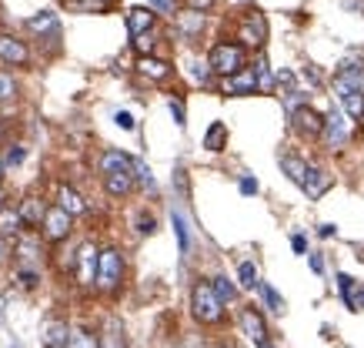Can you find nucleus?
<instances>
[{"label": "nucleus", "mask_w": 364, "mask_h": 348, "mask_svg": "<svg viewBox=\"0 0 364 348\" xmlns=\"http://www.w3.org/2000/svg\"><path fill=\"white\" fill-rule=\"evenodd\" d=\"M127 278V258L117 245H107L97 251V275H94V292L97 295H117Z\"/></svg>", "instance_id": "1"}, {"label": "nucleus", "mask_w": 364, "mask_h": 348, "mask_svg": "<svg viewBox=\"0 0 364 348\" xmlns=\"http://www.w3.org/2000/svg\"><path fill=\"white\" fill-rule=\"evenodd\" d=\"M191 315H194V322L204 328L224 325V318H228V308H224V302L214 295L208 278H198L191 285Z\"/></svg>", "instance_id": "2"}, {"label": "nucleus", "mask_w": 364, "mask_h": 348, "mask_svg": "<svg viewBox=\"0 0 364 348\" xmlns=\"http://www.w3.org/2000/svg\"><path fill=\"white\" fill-rule=\"evenodd\" d=\"M208 68H210V74H218V78L237 74L241 68H247V64H244V47L231 44V41H218L208 54Z\"/></svg>", "instance_id": "3"}, {"label": "nucleus", "mask_w": 364, "mask_h": 348, "mask_svg": "<svg viewBox=\"0 0 364 348\" xmlns=\"http://www.w3.org/2000/svg\"><path fill=\"white\" fill-rule=\"evenodd\" d=\"M41 238H44L47 245H64L67 238L74 235V218L64 211V208H57V204H47L44 211V221H41Z\"/></svg>", "instance_id": "4"}, {"label": "nucleus", "mask_w": 364, "mask_h": 348, "mask_svg": "<svg viewBox=\"0 0 364 348\" xmlns=\"http://www.w3.org/2000/svg\"><path fill=\"white\" fill-rule=\"evenodd\" d=\"M97 251L100 248L94 241H80L77 251H74V278L84 292H94V275H97Z\"/></svg>", "instance_id": "5"}, {"label": "nucleus", "mask_w": 364, "mask_h": 348, "mask_svg": "<svg viewBox=\"0 0 364 348\" xmlns=\"http://www.w3.org/2000/svg\"><path fill=\"white\" fill-rule=\"evenodd\" d=\"M318 141L328 147V151H341V147L351 141V121H348V114L344 111L328 114V117H324V131H321Z\"/></svg>", "instance_id": "6"}, {"label": "nucleus", "mask_w": 364, "mask_h": 348, "mask_svg": "<svg viewBox=\"0 0 364 348\" xmlns=\"http://www.w3.org/2000/svg\"><path fill=\"white\" fill-rule=\"evenodd\" d=\"M291 131L301 137V141H318L321 131H324V114H318L314 107L301 104L291 111Z\"/></svg>", "instance_id": "7"}, {"label": "nucleus", "mask_w": 364, "mask_h": 348, "mask_svg": "<svg viewBox=\"0 0 364 348\" xmlns=\"http://www.w3.org/2000/svg\"><path fill=\"white\" fill-rule=\"evenodd\" d=\"M44 245L47 241L41 238V231H21L14 238V255H17L23 268H37L41 258H44Z\"/></svg>", "instance_id": "8"}, {"label": "nucleus", "mask_w": 364, "mask_h": 348, "mask_svg": "<svg viewBox=\"0 0 364 348\" xmlns=\"http://www.w3.org/2000/svg\"><path fill=\"white\" fill-rule=\"evenodd\" d=\"M237 41H241V47H264L267 23H264V17H261V11H247V17H244L241 27H237Z\"/></svg>", "instance_id": "9"}, {"label": "nucleus", "mask_w": 364, "mask_h": 348, "mask_svg": "<svg viewBox=\"0 0 364 348\" xmlns=\"http://www.w3.org/2000/svg\"><path fill=\"white\" fill-rule=\"evenodd\" d=\"M221 94H228V97L257 94V74H254V68H241L237 74H228V78H221Z\"/></svg>", "instance_id": "10"}, {"label": "nucleus", "mask_w": 364, "mask_h": 348, "mask_svg": "<svg viewBox=\"0 0 364 348\" xmlns=\"http://www.w3.org/2000/svg\"><path fill=\"white\" fill-rule=\"evenodd\" d=\"M237 325H241V332H244L247 338H251L254 345L267 338V322H264V315L257 312L254 305H244L241 312H237Z\"/></svg>", "instance_id": "11"}, {"label": "nucleus", "mask_w": 364, "mask_h": 348, "mask_svg": "<svg viewBox=\"0 0 364 348\" xmlns=\"http://www.w3.org/2000/svg\"><path fill=\"white\" fill-rule=\"evenodd\" d=\"M0 60L11 64V68H27L31 64V47L11 34H0Z\"/></svg>", "instance_id": "12"}, {"label": "nucleus", "mask_w": 364, "mask_h": 348, "mask_svg": "<svg viewBox=\"0 0 364 348\" xmlns=\"http://www.w3.org/2000/svg\"><path fill=\"white\" fill-rule=\"evenodd\" d=\"M44 211H47V204H44V198H37V194H23V201L17 204L21 225L27 228V231H37V228H41V221H44Z\"/></svg>", "instance_id": "13"}, {"label": "nucleus", "mask_w": 364, "mask_h": 348, "mask_svg": "<svg viewBox=\"0 0 364 348\" xmlns=\"http://www.w3.org/2000/svg\"><path fill=\"white\" fill-rule=\"evenodd\" d=\"M27 31H31L33 37H41V41H57V37H60V21H57L54 11H41L37 17L27 21Z\"/></svg>", "instance_id": "14"}, {"label": "nucleus", "mask_w": 364, "mask_h": 348, "mask_svg": "<svg viewBox=\"0 0 364 348\" xmlns=\"http://www.w3.org/2000/svg\"><path fill=\"white\" fill-rule=\"evenodd\" d=\"M204 23H208V17H204V11H181L174 17V31L184 41H194V37H200V31H204Z\"/></svg>", "instance_id": "15"}, {"label": "nucleus", "mask_w": 364, "mask_h": 348, "mask_svg": "<svg viewBox=\"0 0 364 348\" xmlns=\"http://www.w3.org/2000/svg\"><path fill=\"white\" fill-rule=\"evenodd\" d=\"M137 74L147 78V80H154V84H164V80L174 74V68H171L167 60H161V57H154V54H144V57H137Z\"/></svg>", "instance_id": "16"}, {"label": "nucleus", "mask_w": 364, "mask_h": 348, "mask_svg": "<svg viewBox=\"0 0 364 348\" xmlns=\"http://www.w3.org/2000/svg\"><path fill=\"white\" fill-rule=\"evenodd\" d=\"M334 80L344 84V88H354V90H361L364 94V57H348L341 68H338Z\"/></svg>", "instance_id": "17"}, {"label": "nucleus", "mask_w": 364, "mask_h": 348, "mask_svg": "<svg viewBox=\"0 0 364 348\" xmlns=\"http://www.w3.org/2000/svg\"><path fill=\"white\" fill-rule=\"evenodd\" d=\"M334 90H338V101H341L344 114H348V121H364V94L354 88H344L334 80Z\"/></svg>", "instance_id": "18"}, {"label": "nucleus", "mask_w": 364, "mask_h": 348, "mask_svg": "<svg viewBox=\"0 0 364 348\" xmlns=\"http://www.w3.org/2000/svg\"><path fill=\"white\" fill-rule=\"evenodd\" d=\"M57 208H64L70 218H80V214H87V201H84V194L74 191L70 184H57Z\"/></svg>", "instance_id": "19"}, {"label": "nucleus", "mask_w": 364, "mask_h": 348, "mask_svg": "<svg viewBox=\"0 0 364 348\" xmlns=\"http://www.w3.org/2000/svg\"><path fill=\"white\" fill-rule=\"evenodd\" d=\"M338 288L351 312H364V281H354L351 275H338Z\"/></svg>", "instance_id": "20"}, {"label": "nucleus", "mask_w": 364, "mask_h": 348, "mask_svg": "<svg viewBox=\"0 0 364 348\" xmlns=\"http://www.w3.org/2000/svg\"><path fill=\"white\" fill-rule=\"evenodd\" d=\"M301 188L308 191V198H321V194L331 188V174L324 168H314V164H308V171H304V181H301Z\"/></svg>", "instance_id": "21"}, {"label": "nucleus", "mask_w": 364, "mask_h": 348, "mask_svg": "<svg viewBox=\"0 0 364 348\" xmlns=\"http://www.w3.org/2000/svg\"><path fill=\"white\" fill-rule=\"evenodd\" d=\"M154 21H157V14L151 11V7H131V11H127V34L131 37L147 34V31L154 27Z\"/></svg>", "instance_id": "22"}, {"label": "nucleus", "mask_w": 364, "mask_h": 348, "mask_svg": "<svg viewBox=\"0 0 364 348\" xmlns=\"http://www.w3.org/2000/svg\"><path fill=\"white\" fill-rule=\"evenodd\" d=\"M131 154H124L117 147H107L104 154L97 157V171L100 174H117V171H131Z\"/></svg>", "instance_id": "23"}, {"label": "nucleus", "mask_w": 364, "mask_h": 348, "mask_svg": "<svg viewBox=\"0 0 364 348\" xmlns=\"http://www.w3.org/2000/svg\"><path fill=\"white\" fill-rule=\"evenodd\" d=\"M104 178V191L111 194V198H127V194L137 188L134 184V174L131 171H117V174H100Z\"/></svg>", "instance_id": "24"}, {"label": "nucleus", "mask_w": 364, "mask_h": 348, "mask_svg": "<svg viewBox=\"0 0 364 348\" xmlns=\"http://www.w3.org/2000/svg\"><path fill=\"white\" fill-rule=\"evenodd\" d=\"M64 348H100V335L94 332V328H87V325H77V328H70V332H67Z\"/></svg>", "instance_id": "25"}, {"label": "nucleus", "mask_w": 364, "mask_h": 348, "mask_svg": "<svg viewBox=\"0 0 364 348\" xmlns=\"http://www.w3.org/2000/svg\"><path fill=\"white\" fill-rule=\"evenodd\" d=\"M21 231H27V228L21 225V214H17V208L4 204V208H0V235L11 241V238H17Z\"/></svg>", "instance_id": "26"}, {"label": "nucleus", "mask_w": 364, "mask_h": 348, "mask_svg": "<svg viewBox=\"0 0 364 348\" xmlns=\"http://www.w3.org/2000/svg\"><path fill=\"white\" fill-rule=\"evenodd\" d=\"M17 97H21V84L14 78V70L0 68V107H11Z\"/></svg>", "instance_id": "27"}, {"label": "nucleus", "mask_w": 364, "mask_h": 348, "mask_svg": "<svg viewBox=\"0 0 364 348\" xmlns=\"http://www.w3.org/2000/svg\"><path fill=\"white\" fill-rule=\"evenodd\" d=\"M204 147H208V151H214V154H218V151H224V147H228V124H224V121L210 124L208 135H204Z\"/></svg>", "instance_id": "28"}, {"label": "nucleus", "mask_w": 364, "mask_h": 348, "mask_svg": "<svg viewBox=\"0 0 364 348\" xmlns=\"http://www.w3.org/2000/svg\"><path fill=\"white\" fill-rule=\"evenodd\" d=\"M281 168H284L287 178H291V181H294V184L301 188V181H304V171H308V161H304L301 154H281Z\"/></svg>", "instance_id": "29"}, {"label": "nucleus", "mask_w": 364, "mask_h": 348, "mask_svg": "<svg viewBox=\"0 0 364 348\" xmlns=\"http://www.w3.org/2000/svg\"><path fill=\"white\" fill-rule=\"evenodd\" d=\"M100 348H127V338H124V328L117 318H111L107 322V328H104V335H100Z\"/></svg>", "instance_id": "30"}, {"label": "nucleus", "mask_w": 364, "mask_h": 348, "mask_svg": "<svg viewBox=\"0 0 364 348\" xmlns=\"http://www.w3.org/2000/svg\"><path fill=\"white\" fill-rule=\"evenodd\" d=\"M17 288L21 292H37L41 288V268H23V265H17Z\"/></svg>", "instance_id": "31"}, {"label": "nucleus", "mask_w": 364, "mask_h": 348, "mask_svg": "<svg viewBox=\"0 0 364 348\" xmlns=\"http://www.w3.org/2000/svg\"><path fill=\"white\" fill-rule=\"evenodd\" d=\"M237 285H241V288H247V292L261 285V278H257V265H254L251 258H244L241 265H237Z\"/></svg>", "instance_id": "32"}, {"label": "nucleus", "mask_w": 364, "mask_h": 348, "mask_svg": "<svg viewBox=\"0 0 364 348\" xmlns=\"http://www.w3.org/2000/svg\"><path fill=\"white\" fill-rule=\"evenodd\" d=\"M208 281H210V288H214V295H218L224 305L237 298V288L231 285V278H228V275H214V278H208Z\"/></svg>", "instance_id": "33"}, {"label": "nucleus", "mask_w": 364, "mask_h": 348, "mask_svg": "<svg viewBox=\"0 0 364 348\" xmlns=\"http://www.w3.org/2000/svg\"><path fill=\"white\" fill-rule=\"evenodd\" d=\"M131 174H134V184H141V188H147V191H154V174H151V168L144 164L141 157H134L131 161Z\"/></svg>", "instance_id": "34"}, {"label": "nucleus", "mask_w": 364, "mask_h": 348, "mask_svg": "<svg viewBox=\"0 0 364 348\" xmlns=\"http://www.w3.org/2000/svg\"><path fill=\"white\" fill-rule=\"evenodd\" d=\"M171 221H174L181 255H188V251H191V231H188V221H184V214H181V211H171Z\"/></svg>", "instance_id": "35"}, {"label": "nucleus", "mask_w": 364, "mask_h": 348, "mask_svg": "<svg viewBox=\"0 0 364 348\" xmlns=\"http://www.w3.org/2000/svg\"><path fill=\"white\" fill-rule=\"evenodd\" d=\"M67 332H70V325H67V322H60V318H57V322H50V325L44 328L47 348H50V345H64V342H67Z\"/></svg>", "instance_id": "36"}, {"label": "nucleus", "mask_w": 364, "mask_h": 348, "mask_svg": "<svg viewBox=\"0 0 364 348\" xmlns=\"http://www.w3.org/2000/svg\"><path fill=\"white\" fill-rule=\"evenodd\" d=\"M0 157H4V168H7V171H11V168H21L23 157H27V147H23V144H7V151H4Z\"/></svg>", "instance_id": "37"}, {"label": "nucleus", "mask_w": 364, "mask_h": 348, "mask_svg": "<svg viewBox=\"0 0 364 348\" xmlns=\"http://www.w3.org/2000/svg\"><path fill=\"white\" fill-rule=\"evenodd\" d=\"M134 231H137V235H154L157 231V218L151 211H137V218H134Z\"/></svg>", "instance_id": "38"}, {"label": "nucleus", "mask_w": 364, "mask_h": 348, "mask_svg": "<svg viewBox=\"0 0 364 348\" xmlns=\"http://www.w3.org/2000/svg\"><path fill=\"white\" fill-rule=\"evenodd\" d=\"M257 288H261V295H264V302L271 305V312H274V315H284V308H287L284 298H281V295H277L274 288H271V285H264V281H261Z\"/></svg>", "instance_id": "39"}, {"label": "nucleus", "mask_w": 364, "mask_h": 348, "mask_svg": "<svg viewBox=\"0 0 364 348\" xmlns=\"http://www.w3.org/2000/svg\"><path fill=\"white\" fill-rule=\"evenodd\" d=\"M154 47H157V37L151 34V31H147V34H141V37H134V51H137V54H154Z\"/></svg>", "instance_id": "40"}, {"label": "nucleus", "mask_w": 364, "mask_h": 348, "mask_svg": "<svg viewBox=\"0 0 364 348\" xmlns=\"http://www.w3.org/2000/svg\"><path fill=\"white\" fill-rule=\"evenodd\" d=\"M191 74H194V80H198L200 88H204V84H210V68H208V60H194V64H191Z\"/></svg>", "instance_id": "41"}, {"label": "nucleus", "mask_w": 364, "mask_h": 348, "mask_svg": "<svg viewBox=\"0 0 364 348\" xmlns=\"http://www.w3.org/2000/svg\"><path fill=\"white\" fill-rule=\"evenodd\" d=\"M167 107H171V114H174L177 127H184V124H188V114H184V104H181V101H174V97H171V101H167Z\"/></svg>", "instance_id": "42"}, {"label": "nucleus", "mask_w": 364, "mask_h": 348, "mask_svg": "<svg viewBox=\"0 0 364 348\" xmlns=\"http://www.w3.org/2000/svg\"><path fill=\"white\" fill-rule=\"evenodd\" d=\"M114 124H117V127H124V131H134V127H137V124H134V117L127 111H117V114H114Z\"/></svg>", "instance_id": "43"}, {"label": "nucleus", "mask_w": 364, "mask_h": 348, "mask_svg": "<svg viewBox=\"0 0 364 348\" xmlns=\"http://www.w3.org/2000/svg\"><path fill=\"white\" fill-rule=\"evenodd\" d=\"M7 261H11V241L0 235V265H7Z\"/></svg>", "instance_id": "44"}, {"label": "nucleus", "mask_w": 364, "mask_h": 348, "mask_svg": "<svg viewBox=\"0 0 364 348\" xmlns=\"http://www.w3.org/2000/svg\"><path fill=\"white\" fill-rule=\"evenodd\" d=\"M241 191L244 194H257V181H254V178H241Z\"/></svg>", "instance_id": "45"}, {"label": "nucleus", "mask_w": 364, "mask_h": 348, "mask_svg": "<svg viewBox=\"0 0 364 348\" xmlns=\"http://www.w3.org/2000/svg\"><path fill=\"white\" fill-rule=\"evenodd\" d=\"M291 245H294V251H298V255H304V251H308V241H304V238H301V235H294V238H291Z\"/></svg>", "instance_id": "46"}, {"label": "nucleus", "mask_w": 364, "mask_h": 348, "mask_svg": "<svg viewBox=\"0 0 364 348\" xmlns=\"http://www.w3.org/2000/svg\"><path fill=\"white\" fill-rule=\"evenodd\" d=\"M210 4H214V0H188V7H191V11H208Z\"/></svg>", "instance_id": "47"}, {"label": "nucleus", "mask_w": 364, "mask_h": 348, "mask_svg": "<svg viewBox=\"0 0 364 348\" xmlns=\"http://www.w3.org/2000/svg\"><path fill=\"white\" fill-rule=\"evenodd\" d=\"M318 235L321 238H331V235H338V228H334V225H318Z\"/></svg>", "instance_id": "48"}, {"label": "nucleus", "mask_w": 364, "mask_h": 348, "mask_svg": "<svg viewBox=\"0 0 364 348\" xmlns=\"http://www.w3.org/2000/svg\"><path fill=\"white\" fill-rule=\"evenodd\" d=\"M311 268H314V271H318V275H321V271H324V261H321L318 255H311Z\"/></svg>", "instance_id": "49"}, {"label": "nucleus", "mask_w": 364, "mask_h": 348, "mask_svg": "<svg viewBox=\"0 0 364 348\" xmlns=\"http://www.w3.org/2000/svg\"><path fill=\"white\" fill-rule=\"evenodd\" d=\"M154 7H161V11H171V0H154Z\"/></svg>", "instance_id": "50"}, {"label": "nucleus", "mask_w": 364, "mask_h": 348, "mask_svg": "<svg viewBox=\"0 0 364 348\" xmlns=\"http://www.w3.org/2000/svg\"><path fill=\"white\" fill-rule=\"evenodd\" d=\"M254 348H274V345H271V338H264V342H257Z\"/></svg>", "instance_id": "51"}, {"label": "nucleus", "mask_w": 364, "mask_h": 348, "mask_svg": "<svg viewBox=\"0 0 364 348\" xmlns=\"http://www.w3.org/2000/svg\"><path fill=\"white\" fill-rule=\"evenodd\" d=\"M4 174H7V168H4V157H0V181H4Z\"/></svg>", "instance_id": "52"}, {"label": "nucleus", "mask_w": 364, "mask_h": 348, "mask_svg": "<svg viewBox=\"0 0 364 348\" xmlns=\"http://www.w3.org/2000/svg\"><path fill=\"white\" fill-rule=\"evenodd\" d=\"M4 204H7V194H4V188H0V208H4Z\"/></svg>", "instance_id": "53"}, {"label": "nucleus", "mask_w": 364, "mask_h": 348, "mask_svg": "<svg viewBox=\"0 0 364 348\" xmlns=\"http://www.w3.org/2000/svg\"><path fill=\"white\" fill-rule=\"evenodd\" d=\"M214 348H234V345H224V342H221V345H214Z\"/></svg>", "instance_id": "54"}, {"label": "nucleus", "mask_w": 364, "mask_h": 348, "mask_svg": "<svg viewBox=\"0 0 364 348\" xmlns=\"http://www.w3.org/2000/svg\"><path fill=\"white\" fill-rule=\"evenodd\" d=\"M50 348H64V345H50Z\"/></svg>", "instance_id": "55"}, {"label": "nucleus", "mask_w": 364, "mask_h": 348, "mask_svg": "<svg viewBox=\"0 0 364 348\" xmlns=\"http://www.w3.org/2000/svg\"><path fill=\"white\" fill-rule=\"evenodd\" d=\"M11 348H21V345H11Z\"/></svg>", "instance_id": "56"}, {"label": "nucleus", "mask_w": 364, "mask_h": 348, "mask_svg": "<svg viewBox=\"0 0 364 348\" xmlns=\"http://www.w3.org/2000/svg\"><path fill=\"white\" fill-rule=\"evenodd\" d=\"M0 23H4V21H0Z\"/></svg>", "instance_id": "57"}]
</instances>
